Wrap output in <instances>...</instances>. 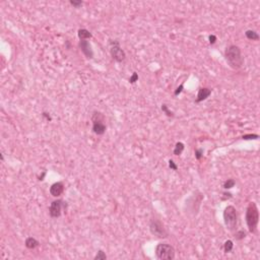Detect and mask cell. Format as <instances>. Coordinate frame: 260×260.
Instances as JSON below:
<instances>
[{"label":"cell","mask_w":260,"mask_h":260,"mask_svg":"<svg viewBox=\"0 0 260 260\" xmlns=\"http://www.w3.org/2000/svg\"><path fill=\"white\" fill-rule=\"evenodd\" d=\"M225 58L229 66L233 69H240L244 64V57L241 49L236 45H231L226 49Z\"/></svg>","instance_id":"cell-1"},{"label":"cell","mask_w":260,"mask_h":260,"mask_svg":"<svg viewBox=\"0 0 260 260\" xmlns=\"http://www.w3.org/2000/svg\"><path fill=\"white\" fill-rule=\"evenodd\" d=\"M246 223L250 233L255 234L259 222V211L255 202H250L246 208Z\"/></svg>","instance_id":"cell-2"},{"label":"cell","mask_w":260,"mask_h":260,"mask_svg":"<svg viewBox=\"0 0 260 260\" xmlns=\"http://www.w3.org/2000/svg\"><path fill=\"white\" fill-rule=\"evenodd\" d=\"M223 222L227 229L231 232H235L238 226V214L237 210L233 205L227 206L223 210Z\"/></svg>","instance_id":"cell-3"},{"label":"cell","mask_w":260,"mask_h":260,"mask_svg":"<svg viewBox=\"0 0 260 260\" xmlns=\"http://www.w3.org/2000/svg\"><path fill=\"white\" fill-rule=\"evenodd\" d=\"M156 257L160 260L175 259V249L168 243H160L156 247Z\"/></svg>","instance_id":"cell-4"},{"label":"cell","mask_w":260,"mask_h":260,"mask_svg":"<svg viewBox=\"0 0 260 260\" xmlns=\"http://www.w3.org/2000/svg\"><path fill=\"white\" fill-rule=\"evenodd\" d=\"M149 231L152 235L156 236L158 239H166L168 238L169 233L166 230V228L158 218H152L149 222Z\"/></svg>","instance_id":"cell-5"},{"label":"cell","mask_w":260,"mask_h":260,"mask_svg":"<svg viewBox=\"0 0 260 260\" xmlns=\"http://www.w3.org/2000/svg\"><path fill=\"white\" fill-rule=\"evenodd\" d=\"M92 132L97 135H103L106 132L107 126L104 123L105 122V116L101 112L95 111L92 116Z\"/></svg>","instance_id":"cell-6"},{"label":"cell","mask_w":260,"mask_h":260,"mask_svg":"<svg viewBox=\"0 0 260 260\" xmlns=\"http://www.w3.org/2000/svg\"><path fill=\"white\" fill-rule=\"evenodd\" d=\"M109 50L110 54L113 60H115L116 62H122L126 58V54L123 49L121 48L119 41L117 40H110L109 41Z\"/></svg>","instance_id":"cell-7"},{"label":"cell","mask_w":260,"mask_h":260,"mask_svg":"<svg viewBox=\"0 0 260 260\" xmlns=\"http://www.w3.org/2000/svg\"><path fill=\"white\" fill-rule=\"evenodd\" d=\"M203 197H204V196H203L202 193L196 192V194L192 195V196H191L188 199V200H186V205H187V207H188L189 212H191L193 215L194 214H197Z\"/></svg>","instance_id":"cell-8"},{"label":"cell","mask_w":260,"mask_h":260,"mask_svg":"<svg viewBox=\"0 0 260 260\" xmlns=\"http://www.w3.org/2000/svg\"><path fill=\"white\" fill-rule=\"evenodd\" d=\"M67 204L66 202L61 200V199H57L51 202L50 207H49V214L52 218H58L61 217L62 213V209H66Z\"/></svg>","instance_id":"cell-9"},{"label":"cell","mask_w":260,"mask_h":260,"mask_svg":"<svg viewBox=\"0 0 260 260\" xmlns=\"http://www.w3.org/2000/svg\"><path fill=\"white\" fill-rule=\"evenodd\" d=\"M78 47L80 49V51L82 52V54L87 57L88 59L93 58V51H92V45L88 40H80L78 43Z\"/></svg>","instance_id":"cell-10"},{"label":"cell","mask_w":260,"mask_h":260,"mask_svg":"<svg viewBox=\"0 0 260 260\" xmlns=\"http://www.w3.org/2000/svg\"><path fill=\"white\" fill-rule=\"evenodd\" d=\"M49 192L54 197H59L61 194L64 192V184L63 182H56L54 184H52Z\"/></svg>","instance_id":"cell-11"},{"label":"cell","mask_w":260,"mask_h":260,"mask_svg":"<svg viewBox=\"0 0 260 260\" xmlns=\"http://www.w3.org/2000/svg\"><path fill=\"white\" fill-rule=\"evenodd\" d=\"M211 95V89L208 88H200L198 89V93H197V98L195 100V103H201L204 100H206L207 98Z\"/></svg>","instance_id":"cell-12"},{"label":"cell","mask_w":260,"mask_h":260,"mask_svg":"<svg viewBox=\"0 0 260 260\" xmlns=\"http://www.w3.org/2000/svg\"><path fill=\"white\" fill-rule=\"evenodd\" d=\"M24 246H26L28 249L32 250V249H36L37 247L40 246V242L37 239L32 238V237H28L26 239V241H24Z\"/></svg>","instance_id":"cell-13"},{"label":"cell","mask_w":260,"mask_h":260,"mask_svg":"<svg viewBox=\"0 0 260 260\" xmlns=\"http://www.w3.org/2000/svg\"><path fill=\"white\" fill-rule=\"evenodd\" d=\"M77 36H78L79 41L80 40H88L92 37V32L88 31L87 28H79L78 32H77Z\"/></svg>","instance_id":"cell-14"},{"label":"cell","mask_w":260,"mask_h":260,"mask_svg":"<svg viewBox=\"0 0 260 260\" xmlns=\"http://www.w3.org/2000/svg\"><path fill=\"white\" fill-rule=\"evenodd\" d=\"M184 148H185V144L183 143V142H180V141L177 142V143L175 144V148L173 150L174 156H180V154H182Z\"/></svg>","instance_id":"cell-15"},{"label":"cell","mask_w":260,"mask_h":260,"mask_svg":"<svg viewBox=\"0 0 260 260\" xmlns=\"http://www.w3.org/2000/svg\"><path fill=\"white\" fill-rule=\"evenodd\" d=\"M245 36H246V38L248 40H252V41H258L259 40V35L255 31H252V30H247L245 32Z\"/></svg>","instance_id":"cell-16"},{"label":"cell","mask_w":260,"mask_h":260,"mask_svg":"<svg viewBox=\"0 0 260 260\" xmlns=\"http://www.w3.org/2000/svg\"><path fill=\"white\" fill-rule=\"evenodd\" d=\"M233 248H234V243L232 240H228L223 244V251H225V253H230L233 250Z\"/></svg>","instance_id":"cell-17"},{"label":"cell","mask_w":260,"mask_h":260,"mask_svg":"<svg viewBox=\"0 0 260 260\" xmlns=\"http://www.w3.org/2000/svg\"><path fill=\"white\" fill-rule=\"evenodd\" d=\"M161 109H162V111L165 113V115H166L167 117L173 118V117L175 116V115H174V112L171 111V110L169 109V107H168V106H167L166 104H162V107H161Z\"/></svg>","instance_id":"cell-18"},{"label":"cell","mask_w":260,"mask_h":260,"mask_svg":"<svg viewBox=\"0 0 260 260\" xmlns=\"http://www.w3.org/2000/svg\"><path fill=\"white\" fill-rule=\"evenodd\" d=\"M235 185H236V181L234 180V179H228V180H226L225 182H223L222 187L225 189H231V188H233Z\"/></svg>","instance_id":"cell-19"},{"label":"cell","mask_w":260,"mask_h":260,"mask_svg":"<svg viewBox=\"0 0 260 260\" xmlns=\"http://www.w3.org/2000/svg\"><path fill=\"white\" fill-rule=\"evenodd\" d=\"M234 237L236 240H243L244 238L246 237V232L243 231V230H240V231H236V233L234 234Z\"/></svg>","instance_id":"cell-20"},{"label":"cell","mask_w":260,"mask_h":260,"mask_svg":"<svg viewBox=\"0 0 260 260\" xmlns=\"http://www.w3.org/2000/svg\"><path fill=\"white\" fill-rule=\"evenodd\" d=\"M93 259L95 260H106L107 259V255H106V253L103 250H99L97 252V255L93 257Z\"/></svg>","instance_id":"cell-21"},{"label":"cell","mask_w":260,"mask_h":260,"mask_svg":"<svg viewBox=\"0 0 260 260\" xmlns=\"http://www.w3.org/2000/svg\"><path fill=\"white\" fill-rule=\"evenodd\" d=\"M259 135L258 134H245L242 136L243 140H252V139H258Z\"/></svg>","instance_id":"cell-22"},{"label":"cell","mask_w":260,"mask_h":260,"mask_svg":"<svg viewBox=\"0 0 260 260\" xmlns=\"http://www.w3.org/2000/svg\"><path fill=\"white\" fill-rule=\"evenodd\" d=\"M69 3H70L73 7L79 8V7L83 4V1H81V0H70V1H69Z\"/></svg>","instance_id":"cell-23"},{"label":"cell","mask_w":260,"mask_h":260,"mask_svg":"<svg viewBox=\"0 0 260 260\" xmlns=\"http://www.w3.org/2000/svg\"><path fill=\"white\" fill-rule=\"evenodd\" d=\"M203 157V149L202 148H196L195 149V158L196 160H201V158Z\"/></svg>","instance_id":"cell-24"},{"label":"cell","mask_w":260,"mask_h":260,"mask_svg":"<svg viewBox=\"0 0 260 260\" xmlns=\"http://www.w3.org/2000/svg\"><path fill=\"white\" fill-rule=\"evenodd\" d=\"M137 80H138V73L137 72H133L132 75L130 76V78H129V83L133 84V83H135Z\"/></svg>","instance_id":"cell-25"},{"label":"cell","mask_w":260,"mask_h":260,"mask_svg":"<svg viewBox=\"0 0 260 260\" xmlns=\"http://www.w3.org/2000/svg\"><path fill=\"white\" fill-rule=\"evenodd\" d=\"M183 88H184V83H181V84L179 85V87L176 88V91L174 92V96L177 97V96L180 95V93L182 92V91H183Z\"/></svg>","instance_id":"cell-26"},{"label":"cell","mask_w":260,"mask_h":260,"mask_svg":"<svg viewBox=\"0 0 260 260\" xmlns=\"http://www.w3.org/2000/svg\"><path fill=\"white\" fill-rule=\"evenodd\" d=\"M169 168L174 170V171H177L178 170V166L176 165V162H175L173 160H170L169 161Z\"/></svg>","instance_id":"cell-27"},{"label":"cell","mask_w":260,"mask_h":260,"mask_svg":"<svg viewBox=\"0 0 260 260\" xmlns=\"http://www.w3.org/2000/svg\"><path fill=\"white\" fill-rule=\"evenodd\" d=\"M217 40H218L217 36H214V35H210V36H209V43H210L211 45H213L215 42H217Z\"/></svg>","instance_id":"cell-28"},{"label":"cell","mask_w":260,"mask_h":260,"mask_svg":"<svg viewBox=\"0 0 260 260\" xmlns=\"http://www.w3.org/2000/svg\"><path fill=\"white\" fill-rule=\"evenodd\" d=\"M43 116H44V117H46V119H47L48 121H52V118H51V116L49 115L48 113H46V112H43Z\"/></svg>","instance_id":"cell-29"},{"label":"cell","mask_w":260,"mask_h":260,"mask_svg":"<svg viewBox=\"0 0 260 260\" xmlns=\"http://www.w3.org/2000/svg\"><path fill=\"white\" fill-rule=\"evenodd\" d=\"M45 175H46V171H44V172H43V174L41 175V176L39 177V180H40V181L44 180V177H45Z\"/></svg>","instance_id":"cell-30"},{"label":"cell","mask_w":260,"mask_h":260,"mask_svg":"<svg viewBox=\"0 0 260 260\" xmlns=\"http://www.w3.org/2000/svg\"><path fill=\"white\" fill-rule=\"evenodd\" d=\"M0 158H1V161L4 162V157H3V153H0Z\"/></svg>","instance_id":"cell-31"}]
</instances>
